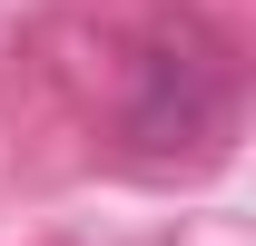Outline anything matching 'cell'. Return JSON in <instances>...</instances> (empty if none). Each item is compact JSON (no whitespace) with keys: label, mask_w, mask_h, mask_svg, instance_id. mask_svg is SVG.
Wrapping results in <instances>:
<instances>
[{"label":"cell","mask_w":256,"mask_h":246,"mask_svg":"<svg viewBox=\"0 0 256 246\" xmlns=\"http://www.w3.org/2000/svg\"><path fill=\"white\" fill-rule=\"evenodd\" d=\"M226 118H236V69L226 50L197 20H178L168 40H148V60H138V89H128V148L138 158H197L217 148Z\"/></svg>","instance_id":"obj_1"}]
</instances>
